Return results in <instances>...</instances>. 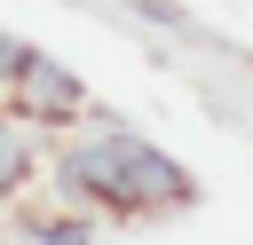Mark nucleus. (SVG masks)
Returning a JSON list of instances; mask_svg holds the SVG:
<instances>
[{"instance_id":"1","label":"nucleus","mask_w":253,"mask_h":245,"mask_svg":"<svg viewBox=\"0 0 253 245\" xmlns=\"http://www.w3.org/2000/svg\"><path fill=\"white\" fill-rule=\"evenodd\" d=\"M63 182H71L79 198L119 205V213H158V205H182V198H190V174H182L166 150L119 134V126H111L103 142L71 150V158H63Z\"/></svg>"},{"instance_id":"2","label":"nucleus","mask_w":253,"mask_h":245,"mask_svg":"<svg viewBox=\"0 0 253 245\" xmlns=\"http://www.w3.org/2000/svg\"><path fill=\"white\" fill-rule=\"evenodd\" d=\"M8 87H16V111H24V119H71V111H79V79H71L63 63H47V55H24V71H16Z\"/></svg>"},{"instance_id":"3","label":"nucleus","mask_w":253,"mask_h":245,"mask_svg":"<svg viewBox=\"0 0 253 245\" xmlns=\"http://www.w3.org/2000/svg\"><path fill=\"white\" fill-rule=\"evenodd\" d=\"M16 174H24V142L0 126V190H16Z\"/></svg>"},{"instance_id":"4","label":"nucleus","mask_w":253,"mask_h":245,"mask_svg":"<svg viewBox=\"0 0 253 245\" xmlns=\"http://www.w3.org/2000/svg\"><path fill=\"white\" fill-rule=\"evenodd\" d=\"M24 55H32V47H24V40H8V32H0V87H8V79H16V71H24Z\"/></svg>"}]
</instances>
